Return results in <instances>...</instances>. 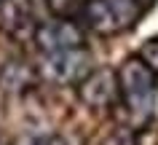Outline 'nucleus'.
Instances as JSON below:
<instances>
[{
  "label": "nucleus",
  "mask_w": 158,
  "mask_h": 145,
  "mask_svg": "<svg viewBox=\"0 0 158 145\" xmlns=\"http://www.w3.org/2000/svg\"><path fill=\"white\" fill-rule=\"evenodd\" d=\"M148 6L150 0H86L81 8V19L83 27L94 35L110 38L134 27L148 11Z\"/></svg>",
  "instance_id": "obj_1"
},
{
  "label": "nucleus",
  "mask_w": 158,
  "mask_h": 145,
  "mask_svg": "<svg viewBox=\"0 0 158 145\" xmlns=\"http://www.w3.org/2000/svg\"><path fill=\"white\" fill-rule=\"evenodd\" d=\"M118 83H121L123 105L131 113H142L150 108V100L156 94V73L139 57H129L118 67Z\"/></svg>",
  "instance_id": "obj_2"
},
{
  "label": "nucleus",
  "mask_w": 158,
  "mask_h": 145,
  "mask_svg": "<svg viewBox=\"0 0 158 145\" xmlns=\"http://www.w3.org/2000/svg\"><path fill=\"white\" fill-rule=\"evenodd\" d=\"M32 38H35L38 49L46 57L62 54V51H73V49H86L83 30L75 24V22H70V19H51V22L35 24Z\"/></svg>",
  "instance_id": "obj_3"
},
{
  "label": "nucleus",
  "mask_w": 158,
  "mask_h": 145,
  "mask_svg": "<svg viewBox=\"0 0 158 145\" xmlns=\"http://www.w3.org/2000/svg\"><path fill=\"white\" fill-rule=\"evenodd\" d=\"M91 73H94V67H91L89 49H73V51L51 54V57H46V65H43V75L48 78L51 83H62V86L73 83L75 89Z\"/></svg>",
  "instance_id": "obj_4"
},
{
  "label": "nucleus",
  "mask_w": 158,
  "mask_h": 145,
  "mask_svg": "<svg viewBox=\"0 0 158 145\" xmlns=\"http://www.w3.org/2000/svg\"><path fill=\"white\" fill-rule=\"evenodd\" d=\"M78 100L91 110H107V108H115L118 102H123L121 83H118V70L97 67L78 86Z\"/></svg>",
  "instance_id": "obj_5"
},
{
  "label": "nucleus",
  "mask_w": 158,
  "mask_h": 145,
  "mask_svg": "<svg viewBox=\"0 0 158 145\" xmlns=\"http://www.w3.org/2000/svg\"><path fill=\"white\" fill-rule=\"evenodd\" d=\"M35 83V70H30L22 62H8L0 70V86L6 92H24Z\"/></svg>",
  "instance_id": "obj_6"
},
{
  "label": "nucleus",
  "mask_w": 158,
  "mask_h": 145,
  "mask_svg": "<svg viewBox=\"0 0 158 145\" xmlns=\"http://www.w3.org/2000/svg\"><path fill=\"white\" fill-rule=\"evenodd\" d=\"M137 57H139V59L158 75V35H150L148 41L142 43L139 51H137Z\"/></svg>",
  "instance_id": "obj_7"
},
{
  "label": "nucleus",
  "mask_w": 158,
  "mask_h": 145,
  "mask_svg": "<svg viewBox=\"0 0 158 145\" xmlns=\"http://www.w3.org/2000/svg\"><path fill=\"white\" fill-rule=\"evenodd\" d=\"M99 145H137V134H134L131 129H115Z\"/></svg>",
  "instance_id": "obj_8"
},
{
  "label": "nucleus",
  "mask_w": 158,
  "mask_h": 145,
  "mask_svg": "<svg viewBox=\"0 0 158 145\" xmlns=\"http://www.w3.org/2000/svg\"><path fill=\"white\" fill-rule=\"evenodd\" d=\"M30 145H81V140L70 134H43L38 140H32Z\"/></svg>",
  "instance_id": "obj_9"
},
{
  "label": "nucleus",
  "mask_w": 158,
  "mask_h": 145,
  "mask_svg": "<svg viewBox=\"0 0 158 145\" xmlns=\"http://www.w3.org/2000/svg\"><path fill=\"white\" fill-rule=\"evenodd\" d=\"M0 3H3V0H0Z\"/></svg>",
  "instance_id": "obj_10"
}]
</instances>
